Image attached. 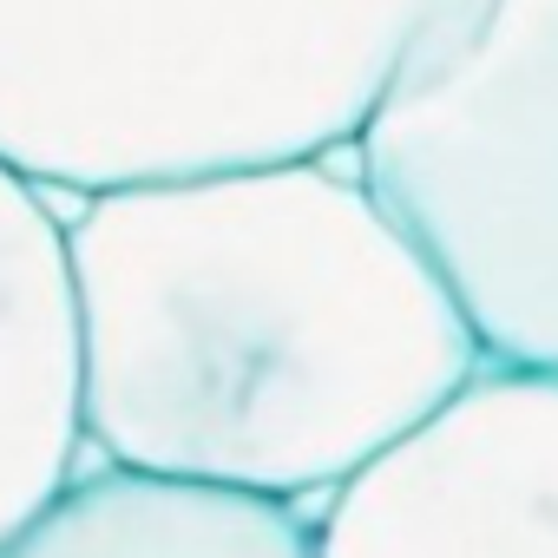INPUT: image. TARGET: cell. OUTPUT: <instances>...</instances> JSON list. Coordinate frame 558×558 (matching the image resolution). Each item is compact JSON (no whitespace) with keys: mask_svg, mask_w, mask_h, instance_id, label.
<instances>
[{"mask_svg":"<svg viewBox=\"0 0 558 558\" xmlns=\"http://www.w3.org/2000/svg\"><path fill=\"white\" fill-rule=\"evenodd\" d=\"M66 269L86 447L171 486L336 499L486 368L355 151L99 191Z\"/></svg>","mask_w":558,"mask_h":558,"instance_id":"obj_1","label":"cell"},{"mask_svg":"<svg viewBox=\"0 0 558 558\" xmlns=\"http://www.w3.org/2000/svg\"><path fill=\"white\" fill-rule=\"evenodd\" d=\"M480 0H0V165L132 191L355 151Z\"/></svg>","mask_w":558,"mask_h":558,"instance_id":"obj_2","label":"cell"},{"mask_svg":"<svg viewBox=\"0 0 558 558\" xmlns=\"http://www.w3.org/2000/svg\"><path fill=\"white\" fill-rule=\"evenodd\" d=\"M486 362L558 375V0H480L355 138Z\"/></svg>","mask_w":558,"mask_h":558,"instance_id":"obj_3","label":"cell"},{"mask_svg":"<svg viewBox=\"0 0 558 558\" xmlns=\"http://www.w3.org/2000/svg\"><path fill=\"white\" fill-rule=\"evenodd\" d=\"M316 558H558V375L486 362L329 499Z\"/></svg>","mask_w":558,"mask_h":558,"instance_id":"obj_4","label":"cell"},{"mask_svg":"<svg viewBox=\"0 0 558 558\" xmlns=\"http://www.w3.org/2000/svg\"><path fill=\"white\" fill-rule=\"evenodd\" d=\"M80 316L66 223L0 165V551L80 473Z\"/></svg>","mask_w":558,"mask_h":558,"instance_id":"obj_5","label":"cell"},{"mask_svg":"<svg viewBox=\"0 0 558 558\" xmlns=\"http://www.w3.org/2000/svg\"><path fill=\"white\" fill-rule=\"evenodd\" d=\"M0 558H316V525L276 499L99 466L80 473Z\"/></svg>","mask_w":558,"mask_h":558,"instance_id":"obj_6","label":"cell"}]
</instances>
